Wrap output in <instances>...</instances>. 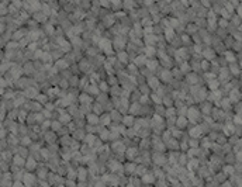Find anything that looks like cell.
I'll use <instances>...</instances> for the list:
<instances>
[{"instance_id": "1", "label": "cell", "mask_w": 242, "mask_h": 187, "mask_svg": "<svg viewBox=\"0 0 242 187\" xmlns=\"http://www.w3.org/2000/svg\"><path fill=\"white\" fill-rule=\"evenodd\" d=\"M203 134V128L200 127V125H197V127H193L190 131V136L191 138H200Z\"/></svg>"}, {"instance_id": "2", "label": "cell", "mask_w": 242, "mask_h": 187, "mask_svg": "<svg viewBox=\"0 0 242 187\" xmlns=\"http://www.w3.org/2000/svg\"><path fill=\"white\" fill-rule=\"evenodd\" d=\"M24 96H27V97H37V96H38V90H37V89H34V87H27V89H25V91H24Z\"/></svg>"}, {"instance_id": "3", "label": "cell", "mask_w": 242, "mask_h": 187, "mask_svg": "<svg viewBox=\"0 0 242 187\" xmlns=\"http://www.w3.org/2000/svg\"><path fill=\"white\" fill-rule=\"evenodd\" d=\"M87 121H89L90 125H97V124H100V121H98V117L94 116V114H89V116H87Z\"/></svg>"}, {"instance_id": "4", "label": "cell", "mask_w": 242, "mask_h": 187, "mask_svg": "<svg viewBox=\"0 0 242 187\" xmlns=\"http://www.w3.org/2000/svg\"><path fill=\"white\" fill-rule=\"evenodd\" d=\"M203 55H204V58H205V59H208V62H210V61H213V59H214V57H215V52H214L213 49L208 48L207 51L203 52Z\"/></svg>"}, {"instance_id": "5", "label": "cell", "mask_w": 242, "mask_h": 187, "mask_svg": "<svg viewBox=\"0 0 242 187\" xmlns=\"http://www.w3.org/2000/svg\"><path fill=\"white\" fill-rule=\"evenodd\" d=\"M145 52H146V55H144V57H151V58H154L155 55H156V49L154 48V45L146 47V48H145Z\"/></svg>"}, {"instance_id": "6", "label": "cell", "mask_w": 242, "mask_h": 187, "mask_svg": "<svg viewBox=\"0 0 242 187\" xmlns=\"http://www.w3.org/2000/svg\"><path fill=\"white\" fill-rule=\"evenodd\" d=\"M176 124H177V127L182 130V128H186L187 127V120L184 118V117H179L177 118V121H176Z\"/></svg>"}, {"instance_id": "7", "label": "cell", "mask_w": 242, "mask_h": 187, "mask_svg": "<svg viewBox=\"0 0 242 187\" xmlns=\"http://www.w3.org/2000/svg\"><path fill=\"white\" fill-rule=\"evenodd\" d=\"M123 122L125 127H132V124H134V117L132 116H127L123 118Z\"/></svg>"}, {"instance_id": "8", "label": "cell", "mask_w": 242, "mask_h": 187, "mask_svg": "<svg viewBox=\"0 0 242 187\" xmlns=\"http://www.w3.org/2000/svg\"><path fill=\"white\" fill-rule=\"evenodd\" d=\"M139 111H141V106L138 104V103H134V104L129 107V113H131V116H134V114L139 113Z\"/></svg>"}, {"instance_id": "9", "label": "cell", "mask_w": 242, "mask_h": 187, "mask_svg": "<svg viewBox=\"0 0 242 187\" xmlns=\"http://www.w3.org/2000/svg\"><path fill=\"white\" fill-rule=\"evenodd\" d=\"M117 59L120 61V62H124V63H127V62H128V54H125V52H118V55H117Z\"/></svg>"}, {"instance_id": "10", "label": "cell", "mask_w": 242, "mask_h": 187, "mask_svg": "<svg viewBox=\"0 0 242 187\" xmlns=\"http://www.w3.org/2000/svg\"><path fill=\"white\" fill-rule=\"evenodd\" d=\"M79 100H80L82 104H89V103L92 101V97H89V96H87V93H84V94H80Z\"/></svg>"}, {"instance_id": "11", "label": "cell", "mask_w": 242, "mask_h": 187, "mask_svg": "<svg viewBox=\"0 0 242 187\" xmlns=\"http://www.w3.org/2000/svg\"><path fill=\"white\" fill-rule=\"evenodd\" d=\"M35 166H37V163H35V160H34L33 158H28V163H25V167H27V170H33V169H35Z\"/></svg>"}, {"instance_id": "12", "label": "cell", "mask_w": 242, "mask_h": 187, "mask_svg": "<svg viewBox=\"0 0 242 187\" xmlns=\"http://www.w3.org/2000/svg\"><path fill=\"white\" fill-rule=\"evenodd\" d=\"M34 180H35V177H34L33 175H30V173H27V175L24 176V181H25V184H28V186H31V184L34 183Z\"/></svg>"}, {"instance_id": "13", "label": "cell", "mask_w": 242, "mask_h": 187, "mask_svg": "<svg viewBox=\"0 0 242 187\" xmlns=\"http://www.w3.org/2000/svg\"><path fill=\"white\" fill-rule=\"evenodd\" d=\"M135 163H131V162H129V163H127L125 166H124V169H125V173H132V172H135Z\"/></svg>"}, {"instance_id": "14", "label": "cell", "mask_w": 242, "mask_h": 187, "mask_svg": "<svg viewBox=\"0 0 242 187\" xmlns=\"http://www.w3.org/2000/svg\"><path fill=\"white\" fill-rule=\"evenodd\" d=\"M148 85H149V86H152L154 89H156V87H158V85H159V82H158L156 77H149Z\"/></svg>"}, {"instance_id": "15", "label": "cell", "mask_w": 242, "mask_h": 187, "mask_svg": "<svg viewBox=\"0 0 242 187\" xmlns=\"http://www.w3.org/2000/svg\"><path fill=\"white\" fill-rule=\"evenodd\" d=\"M200 66H201L203 71H210L211 69V63L208 62V61H203V62L200 63Z\"/></svg>"}, {"instance_id": "16", "label": "cell", "mask_w": 242, "mask_h": 187, "mask_svg": "<svg viewBox=\"0 0 242 187\" xmlns=\"http://www.w3.org/2000/svg\"><path fill=\"white\" fill-rule=\"evenodd\" d=\"M228 72H232V73L235 75V76H238V75L241 73V71L238 69V66H236V65H231V68L228 69Z\"/></svg>"}, {"instance_id": "17", "label": "cell", "mask_w": 242, "mask_h": 187, "mask_svg": "<svg viewBox=\"0 0 242 187\" xmlns=\"http://www.w3.org/2000/svg\"><path fill=\"white\" fill-rule=\"evenodd\" d=\"M13 162H14L16 165H18V166H20V165L24 163V158H21L20 155H16V156H14V159H13Z\"/></svg>"}, {"instance_id": "18", "label": "cell", "mask_w": 242, "mask_h": 187, "mask_svg": "<svg viewBox=\"0 0 242 187\" xmlns=\"http://www.w3.org/2000/svg\"><path fill=\"white\" fill-rule=\"evenodd\" d=\"M37 100H39V103H41V104H47L48 97L45 96V94H38V96H37Z\"/></svg>"}, {"instance_id": "19", "label": "cell", "mask_w": 242, "mask_h": 187, "mask_svg": "<svg viewBox=\"0 0 242 187\" xmlns=\"http://www.w3.org/2000/svg\"><path fill=\"white\" fill-rule=\"evenodd\" d=\"M142 181L144 183H154V176H149V175L142 176Z\"/></svg>"}, {"instance_id": "20", "label": "cell", "mask_w": 242, "mask_h": 187, "mask_svg": "<svg viewBox=\"0 0 242 187\" xmlns=\"http://www.w3.org/2000/svg\"><path fill=\"white\" fill-rule=\"evenodd\" d=\"M187 77H189V82H190L191 85H193V83H197V79H199L196 73H190V75H189Z\"/></svg>"}, {"instance_id": "21", "label": "cell", "mask_w": 242, "mask_h": 187, "mask_svg": "<svg viewBox=\"0 0 242 187\" xmlns=\"http://www.w3.org/2000/svg\"><path fill=\"white\" fill-rule=\"evenodd\" d=\"M135 153H137V148H129V149L127 150V158L131 159V156H134Z\"/></svg>"}, {"instance_id": "22", "label": "cell", "mask_w": 242, "mask_h": 187, "mask_svg": "<svg viewBox=\"0 0 242 187\" xmlns=\"http://www.w3.org/2000/svg\"><path fill=\"white\" fill-rule=\"evenodd\" d=\"M89 93H90V94H93V93H94V94H98V87H97V85H92V86H90V87H89Z\"/></svg>"}, {"instance_id": "23", "label": "cell", "mask_w": 242, "mask_h": 187, "mask_svg": "<svg viewBox=\"0 0 242 187\" xmlns=\"http://www.w3.org/2000/svg\"><path fill=\"white\" fill-rule=\"evenodd\" d=\"M101 121H103V122H106L104 125H110V122H111V118H110V116H108V114H107V116L104 114V116H101Z\"/></svg>"}, {"instance_id": "24", "label": "cell", "mask_w": 242, "mask_h": 187, "mask_svg": "<svg viewBox=\"0 0 242 187\" xmlns=\"http://www.w3.org/2000/svg\"><path fill=\"white\" fill-rule=\"evenodd\" d=\"M225 59H227V61H231V62H235V58H234V54H232V52H225Z\"/></svg>"}, {"instance_id": "25", "label": "cell", "mask_w": 242, "mask_h": 187, "mask_svg": "<svg viewBox=\"0 0 242 187\" xmlns=\"http://www.w3.org/2000/svg\"><path fill=\"white\" fill-rule=\"evenodd\" d=\"M145 172L146 170H145V167L144 166H137L135 167V173H137V175H144Z\"/></svg>"}, {"instance_id": "26", "label": "cell", "mask_w": 242, "mask_h": 187, "mask_svg": "<svg viewBox=\"0 0 242 187\" xmlns=\"http://www.w3.org/2000/svg\"><path fill=\"white\" fill-rule=\"evenodd\" d=\"M51 127H52V130H61V127H62V124L59 121H53V122H51Z\"/></svg>"}, {"instance_id": "27", "label": "cell", "mask_w": 242, "mask_h": 187, "mask_svg": "<svg viewBox=\"0 0 242 187\" xmlns=\"http://www.w3.org/2000/svg\"><path fill=\"white\" fill-rule=\"evenodd\" d=\"M144 62H146V59H145V57H139V55H138V58L137 59H135V65H139V63H144Z\"/></svg>"}, {"instance_id": "28", "label": "cell", "mask_w": 242, "mask_h": 187, "mask_svg": "<svg viewBox=\"0 0 242 187\" xmlns=\"http://www.w3.org/2000/svg\"><path fill=\"white\" fill-rule=\"evenodd\" d=\"M234 122H235L234 125H236V127L241 124V116H239V114H235V117H234Z\"/></svg>"}, {"instance_id": "29", "label": "cell", "mask_w": 242, "mask_h": 187, "mask_svg": "<svg viewBox=\"0 0 242 187\" xmlns=\"http://www.w3.org/2000/svg\"><path fill=\"white\" fill-rule=\"evenodd\" d=\"M224 172L225 173H229V175H232V173H234V166H232V165H229V166H225L224 167Z\"/></svg>"}, {"instance_id": "30", "label": "cell", "mask_w": 242, "mask_h": 187, "mask_svg": "<svg viewBox=\"0 0 242 187\" xmlns=\"http://www.w3.org/2000/svg\"><path fill=\"white\" fill-rule=\"evenodd\" d=\"M189 68H190V66H189V63H182V68H180V71H182V72H189V71H190Z\"/></svg>"}, {"instance_id": "31", "label": "cell", "mask_w": 242, "mask_h": 187, "mask_svg": "<svg viewBox=\"0 0 242 187\" xmlns=\"http://www.w3.org/2000/svg\"><path fill=\"white\" fill-rule=\"evenodd\" d=\"M144 26H152V18H144Z\"/></svg>"}, {"instance_id": "32", "label": "cell", "mask_w": 242, "mask_h": 187, "mask_svg": "<svg viewBox=\"0 0 242 187\" xmlns=\"http://www.w3.org/2000/svg\"><path fill=\"white\" fill-rule=\"evenodd\" d=\"M37 45H38V44H37V42H31L30 45H28V49H30V51H35Z\"/></svg>"}, {"instance_id": "33", "label": "cell", "mask_w": 242, "mask_h": 187, "mask_svg": "<svg viewBox=\"0 0 242 187\" xmlns=\"http://www.w3.org/2000/svg\"><path fill=\"white\" fill-rule=\"evenodd\" d=\"M179 162H180V165L186 163V155H180V159H179Z\"/></svg>"}, {"instance_id": "34", "label": "cell", "mask_w": 242, "mask_h": 187, "mask_svg": "<svg viewBox=\"0 0 242 187\" xmlns=\"http://www.w3.org/2000/svg\"><path fill=\"white\" fill-rule=\"evenodd\" d=\"M219 21H221V23H219V26H221V27H225V26H227V20H225V18H221Z\"/></svg>"}, {"instance_id": "35", "label": "cell", "mask_w": 242, "mask_h": 187, "mask_svg": "<svg viewBox=\"0 0 242 187\" xmlns=\"http://www.w3.org/2000/svg\"><path fill=\"white\" fill-rule=\"evenodd\" d=\"M13 187H23V183L21 181H16V183L13 184Z\"/></svg>"}, {"instance_id": "36", "label": "cell", "mask_w": 242, "mask_h": 187, "mask_svg": "<svg viewBox=\"0 0 242 187\" xmlns=\"http://www.w3.org/2000/svg\"><path fill=\"white\" fill-rule=\"evenodd\" d=\"M4 31V23H0V32Z\"/></svg>"}, {"instance_id": "37", "label": "cell", "mask_w": 242, "mask_h": 187, "mask_svg": "<svg viewBox=\"0 0 242 187\" xmlns=\"http://www.w3.org/2000/svg\"><path fill=\"white\" fill-rule=\"evenodd\" d=\"M4 134H6L4 131H3V130H0V138H4V136H6Z\"/></svg>"}, {"instance_id": "38", "label": "cell", "mask_w": 242, "mask_h": 187, "mask_svg": "<svg viewBox=\"0 0 242 187\" xmlns=\"http://www.w3.org/2000/svg\"><path fill=\"white\" fill-rule=\"evenodd\" d=\"M129 187H134V184H129Z\"/></svg>"}, {"instance_id": "39", "label": "cell", "mask_w": 242, "mask_h": 187, "mask_svg": "<svg viewBox=\"0 0 242 187\" xmlns=\"http://www.w3.org/2000/svg\"><path fill=\"white\" fill-rule=\"evenodd\" d=\"M0 128H2V122H0Z\"/></svg>"}]
</instances>
